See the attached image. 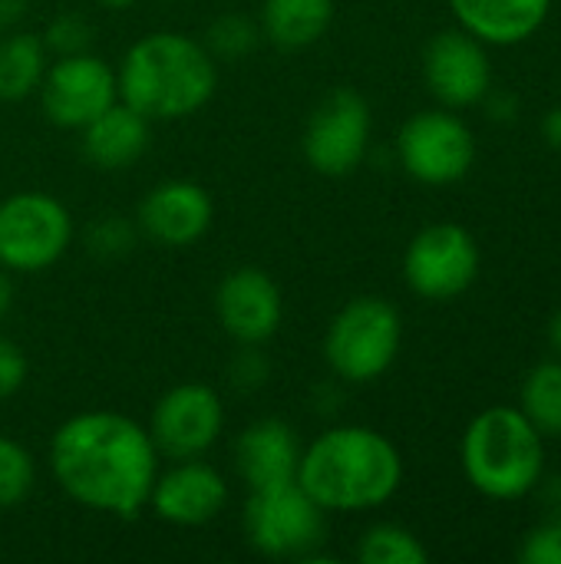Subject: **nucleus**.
Masks as SVG:
<instances>
[{"mask_svg": "<svg viewBox=\"0 0 561 564\" xmlns=\"http://www.w3.org/2000/svg\"><path fill=\"white\" fill-rule=\"evenodd\" d=\"M26 370H30L26 354L13 340L0 337V400H10L23 387Z\"/></svg>", "mask_w": 561, "mask_h": 564, "instance_id": "29", "label": "nucleus"}, {"mask_svg": "<svg viewBox=\"0 0 561 564\" xmlns=\"http://www.w3.org/2000/svg\"><path fill=\"white\" fill-rule=\"evenodd\" d=\"M46 73V46L36 33L0 36V99L20 102L33 96Z\"/></svg>", "mask_w": 561, "mask_h": 564, "instance_id": "21", "label": "nucleus"}, {"mask_svg": "<svg viewBox=\"0 0 561 564\" xmlns=\"http://www.w3.org/2000/svg\"><path fill=\"white\" fill-rule=\"evenodd\" d=\"M357 558L364 564H427L430 552L403 525H374L360 539Z\"/></svg>", "mask_w": 561, "mask_h": 564, "instance_id": "23", "label": "nucleus"}, {"mask_svg": "<svg viewBox=\"0 0 561 564\" xmlns=\"http://www.w3.org/2000/svg\"><path fill=\"white\" fill-rule=\"evenodd\" d=\"M298 482L324 512H367L397 496L403 459L370 426H334L301 453Z\"/></svg>", "mask_w": 561, "mask_h": 564, "instance_id": "3", "label": "nucleus"}, {"mask_svg": "<svg viewBox=\"0 0 561 564\" xmlns=\"http://www.w3.org/2000/svg\"><path fill=\"white\" fill-rule=\"evenodd\" d=\"M423 76L430 93L450 109H466L483 102L493 86V66L486 46L463 26L443 30L430 40L423 53Z\"/></svg>", "mask_w": 561, "mask_h": 564, "instance_id": "13", "label": "nucleus"}, {"mask_svg": "<svg viewBox=\"0 0 561 564\" xmlns=\"http://www.w3.org/2000/svg\"><path fill=\"white\" fill-rule=\"evenodd\" d=\"M248 545L265 558H301L311 562L324 545L327 522L324 509L301 489V482H281L251 489L245 502Z\"/></svg>", "mask_w": 561, "mask_h": 564, "instance_id": "6", "label": "nucleus"}, {"mask_svg": "<svg viewBox=\"0 0 561 564\" xmlns=\"http://www.w3.org/2000/svg\"><path fill=\"white\" fill-rule=\"evenodd\" d=\"M549 340H552V347L561 354V311L552 317V324H549Z\"/></svg>", "mask_w": 561, "mask_h": 564, "instance_id": "33", "label": "nucleus"}, {"mask_svg": "<svg viewBox=\"0 0 561 564\" xmlns=\"http://www.w3.org/2000/svg\"><path fill=\"white\" fill-rule=\"evenodd\" d=\"M301 149L317 175H350L370 149V106L357 89L327 93L308 116Z\"/></svg>", "mask_w": 561, "mask_h": 564, "instance_id": "8", "label": "nucleus"}, {"mask_svg": "<svg viewBox=\"0 0 561 564\" xmlns=\"http://www.w3.org/2000/svg\"><path fill=\"white\" fill-rule=\"evenodd\" d=\"M463 473L476 492L496 502L529 496L546 473L542 433L516 406L483 410L463 436Z\"/></svg>", "mask_w": 561, "mask_h": 564, "instance_id": "4", "label": "nucleus"}, {"mask_svg": "<svg viewBox=\"0 0 561 564\" xmlns=\"http://www.w3.org/2000/svg\"><path fill=\"white\" fill-rule=\"evenodd\" d=\"M152 122L139 116L132 106L116 99L109 109H103L93 122H86L83 132V155L103 172H122L132 162H139L149 149V129Z\"/></svg>", "mask_w": 561, "mask_h": 564, "instance_id": "18", "label": "nucleus"}, {"mask_svg": "<svg viewBox=\"0 0 561 564\" xmlns=\"http://www.w3.org/2000/svg\"><path fill=\"white\" fill-rule=\"evenodd\" d=\"M301 443L284 420H258L235 443V466L248 489H268L298 479Z\"/></svg>", "mask_w": 561, "mask_h": 564, "instance_id": "17", "label": "nucleus"}, {"mask_svg": "<svg viewBox=\"0 0 561 564\" xmlns=\"http://www.w3.org/2000/svg\"><path fill=\"white\" fill-rule=\"evenodd\" d=\"M460 26L483 43L513 46L529 40L549 17L552 0H450Z\"/></svg>", "mask_w": 561, "mask_h": 564, "instance_id": "19", "label": "nucleus"}, {"mask_svg": "<svg viewBox=\"0 0 561 564\" xmlns=\"http://www.w3.org/2000/svg\"><path fill=\"white\" fill-rule=\"evenodd\" d=\"M99 7H106V10H126V7H132L136 0H96Z\"/></svg>", "mask_w": 561, "mask_h": 564, "instance_id": "34", "label": "nucleus"}, {"mask_svg": "<svg viewBox=\"0 0 561 564\" xmlns=\"http://www.w3.org/2000/svg\"><path fill=\"white\" fill-rule=\"evenodd\" d=\"M116 83L119 99L149 122H179L208 106L218 89V63L205 43L159 30L126 50Z\"/></svg>", "mask_w": 561, "mask_h": 564, "instance_id": "2", "label": "nucleus"}, {"mask_svg": "<svg viewBox=\"0 0 561 564\" xmlns=\"http://www.w3.org/2000/svg\"><path fill=\"white\" fill-rule=\"evenodd\" d=\"M255 43H258V26L248 17H241V13H225V17H218L208 26V50H212V56L235 59V56L251 53Z\"/></svg>", "mask_w": 561, "mask_h": 564, "instance_id": "25", "label": "nucleus"}, {"mask_svg": "<svg viewBox=\"0 0 561 564\" xmlns=\"http://www.w3.org/2000/svg\"><path fill=\"white\" fill-rule=\"evenodd\" d=\"M93 43V26L76 17V13H63L56 20H50L46 33H43V46L46 53L53 50L56 56H69V53H83Z\"/></svg>", "mask_w": 561, "mask_h": 564, "instance_id": "26", "label": "nucleus"}, {"mask_svg": "<svg viewBox=\"0 0 561 564\" xmlns=\"http://www.w3.org/2000/svg\"><path fill=\"white\" fill-rule=\"evenodd\" d=\"M36 93L53 126L83 129L119 99V83L106 59L83 50V53L56 56V63L46 66Z\"/></svg>", "mask_w": 561, "mask_h": 564, "instance_id": "11", "label": "nucleus"}, {"mask_svg": "<svg viewBox=\"0 0 561 564\" xmlns=\"http://www.w3.org/2000/svg\"><path fill=\"white\" fill-rule=\"evenodd\" d=\"M215 314L225 334L241 347L271 340L284 317V301L274 278L255 264L228 271L215 291Z\"/></svg>", "mask_w": 561, "mask_h": 564, "instance_id": "14", "label": "nucleus"}, {"mask_svg": "<svg viewBox=\"0 0 561 564\" xmlns=\"http://www.w3.org/2000/svg\"><path fill=\"white\" fill-rule=\"evenodd\" d=\"M33 456L10 436H0V509L20 506L33 492Z\"/></svg>", "mask_w": 561, "mask_h": 564, "instance_id": "24", "label": "nucleus"}, {"mask_svg": "<svg viewBox=\"0 0 561 564\" xmlns=\"http://www.w3.org/2000/svg\"><path fill=\"white\" fill-rule=\"evenodd\" d=\"M155 516L179 529H198L222 516L228 506V482L222 473L198 459H175L172 469L159 473L149 492Z\"/></svg>", "mask_w": 561, "mask_h": 564, "instance_id": "15", "label": "nucleus"}, {"mask_svg": "<svg viewBox=\"0 0 561 564\" xmlns=\"http://www.w3.org/2000/svg\"><path fill=\"white\" fill-rule=\"evenodd\" d=\"M400 340L403 321L390 301L354 297L334 314L324 337V357L341 380L370 383L393 367Z\"/></svg>", "mask_w": 561, "mask_h": 564, "instance_id": "5", "label": "nucleus"}, {"mask_svg": "<svg viewBox=\"0 0 561 564\" xmlns=\"http://www.w3.org/2000/svg\"><path fill=\"white\" fill-rule=\"evenodd\" d=\"M89 245L103 258H119L132 245V228L126 218H99L96 228L89 231Z\"/></svg>", "mask_w": 561, "mask_h": 564, "instance_id": "28", "label": "nucleus"}, {"mask_svg": "<svg viewBox=\"0 0 561 564\" xmlns=\"http://www.w3.org/2000/svg\"><path fill=\"white\" fill-rule=\"evenodd\" d=\"M225 426L222 397L208 383H179L159 397L149 420V436L159 456L175 459H198L205 456Z\"/></svg>", "mask_w": 561, "mask_h": 564, "instance_id": "12", "label": "nucleus"}, {"mask_svg": "<svg viewBox=\"0 0 561 564\" xmlns=\"http://www.w3.org/2000/svg\"><path fill=\"white\" fill-rule=\"evenodd\" d=\"M334 20V0H265L261 30L274 46L304 50L317 43Z\"/></svg>", "mask_w": 561, "mask_h": 564, "instance_id": "20", "label": "nucleus"}, {"mask_svg": "<svg viewBox=\"0 0 561 564\" xmlns=\"http://www.w3.org/2000/svg\"><path fill=\"white\" fill-rule=\"evenodd\" d=\"M215 218L212 195L198 182L172 178L155 185L139 205V228L165 248L195 245Z\"/></svg>", "mask_w": 561, "mask_h": 564, "instance_id": "16", "label": "nucleus"}, {"mask_svg": "<svg viewBox=\"0 0 561 564\" xmlns=\"http://www.w3.org/2000/svg\"><path fill=\"white\" fill-rule=\"evenodd\" d=\"M73 241L66 205L46 192H13L0 202V268L36 274L56 264Z\"/></svg>", "mask_w": 561, "mask_h": 564, "instance_id": "7", "label": "nucleus"}, {"mask_svg": "<svg viewBox=\"0 0 561 564\" xmlns=\"http://www.w3.org/2000/svg\"><path fill=\"white\" fill-rule=\"evenodd\" d=\"M542 135H546V142H549L552 149H559L561 152V106L546 112V119H542Z\"/></svg>", "mask_w": 561, "mask_h": 564, "instance_id": "30", "label": "nucleus"}, {"mask_svg": "<svg viewBox=\"0 0 561 564\" xmlns=\"http://www.w3.org/2000/svg\"><path fill=\"white\" fill-rule=\"evenodd\" d=\"M23 17V0H0V33Z\"/></svg>", "mask_w": 561, "mask_h": 564, "instance_id": "31", "label": "nucleus"}, {"mask_svg": "<svg viewBox=\"0 0 561 564\" xmlns=\"http://www.w3.org/2000/svg\"><path fill=\"white\" fill-rule=\"evenodd\" d=\"M519 562L561 564V519H549L526 535L519 549Z\"/></svg>", "mask_w": 561, "mask_h": 564, "instance_id": "27", "label": "nucleus"}, {"mask_svg": "<svg viewBox=\"0 0 561 564\" xmlns=\"http://www.w3.org/2000/svg\"><path fill=\"white\" fill-rule=\"evenodd\" d=\"M522 416L546 436H561V364H539L522 383Z\"/></svg>", "mask_w": 561, "mask_h": 564, "instance_id": "22", "label": "nucleus"}, {"mask_svg": "<svg viewBox=\"0 0 561 564\" xmlns=\"http://www.w3.org/2000/svg\"><path fill=\"white\" fill-rule=\"evenodd\" d=\"M10 307H13V281H10V271L0 268V321L10 314Z\"/></svg>", "mask_w": 561, "mask_h": 564, "instance_id": "32", "label": "nucleus"}, {"mask_svg": "<svg viewBox=\"0 0 561 564\" xmlns=\"http://www.w3.org/2000/svg\"><path fill=\"white\" fill-rule=\"evenodd\" d=\"M397 155L407 175H413L417 182L453 185L473 169L476 142L460 116L446 109H427L403 122Z\"/></svg>", "mask_w": 561, "mask_h": 564, "instance_id": "10", "label": "nucleus"}, {"mask_svg": "<svg viewBox=\"0 0 561 564\" xmlns=\"http://www.w3.org/2000/svg\"><path fill=\"white\" fill-rule=\"evenodd\" d=\"M476 274H479L476 238L453 221H436L423 228L403 254V278L410 291L427 301L460 297L476 281Z\"/></svg>", "mask_w": 561, "mask_h": 564, "instance_id": "9", "label": "nucleus"}, {"mask_svg": "<svg viewBox=\"0 0 561 564\" xmlns=\"http://www.w3.org/2000/svg\"><path fill=\"white\" fill-rule=\"evenodd\" d=\"M50 469L83 509L136 519L159 476V449L145 426L112 410H86L56 426Z\"/></svg>", "mask_w": 561, "mask_h": 564, "instance_id": "1", "label": "nucleus"}]
</instances>
